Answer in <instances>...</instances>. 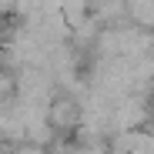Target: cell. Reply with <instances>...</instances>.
Segmentation results:
<instances>
[{"instance_id": "1", "label": "cell", "mask_w": 154, "mask_h": 154, "mask_svg": "<svg viewBox=\"0 0 154 154\" xmlns=\"http://www.w3.org/2000/svg\"><path fill=\"white\" fill-rule=\"evenodd\" d=\"M47 124H50V131H57V134H74L77 127L84 124L81 100L70 97V94H57L50 100V107H47Z\"/></svg>"}]
</instances>
